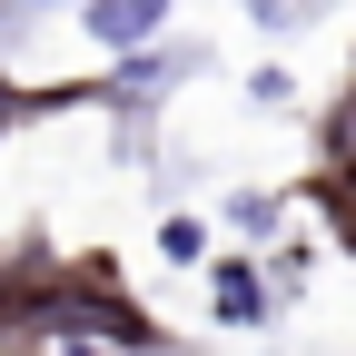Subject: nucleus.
Returning <instances> with one entry per match:
<instances>
[{
  "instance_id": "f03ea898",
  "label": "nucleus",
  "mask_w": 356,
  "mask_h": 356,
  "mask_svg": "<svg viewBox=\"0 0 356 356\" xmlns=\"http://www.w3.org/2000/svg\"><path fill=\"white\" fill-rule=\"evenodd\" d=\"M178 267H188V257H208V228H198V218H168V238H159Z\"/></svg>"
},
{
  "instance_id": "f257e3e1",
  "label": "nucleus",
  "mask_w": 356,
  "mask_h": 356,
  "mask_svg": "<svg viewBox=\"0 0 356 356\" xmlns=\"http://www.w3.org/2000/svg\"><path fill=\"white\" fill-rule=\"evenodd\" d=\"M168 0H89V40H109V50H139V40L159 30Z\"/></svg>"
}]
</instances>
